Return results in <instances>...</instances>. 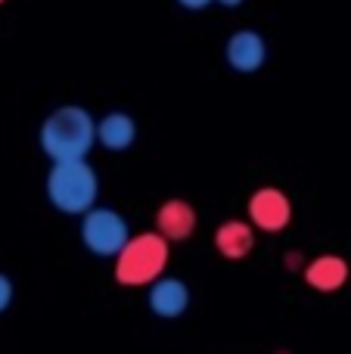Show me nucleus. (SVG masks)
<instances>
[{
  "label": "nucleus",
  "mask_w": 351,
  "mask_h": 354,
  "mask_svg": "<svg viewBox=\"0 0 351 354\" xmlns=\"http://www.w3.org/2000/svg\"><path fill=\"white\" fill-rule=\"evenodd\" d=\"M168 264V239L159 233H140L115 255V280L122 286H146L162 277Z\"/></svg>",
  "instance_id": "3"
},
{
  "label": "nucleus",
  "mask_w": 351,
  "mask_h": 354,
  "mask_svg": "<svg viewBox=\"0 0 351 354\" xmlns=\"http://www.w3.org/2000/svg\"><path fill=\"white\" fill-rule=\"evenodd\" d=\"M155 224H159V236L162 239H187L193 233V227H196V212L190 208V202L171 199V202H165V205L159 208Z\"/></svg>",
  "instance_id": "8"
},
{
  "label": "nucleus",
  "mask_w": 351,
  "mask_h": 354,
  "mask_svg": "<svg viewBox=\"0 0 351 354\" xmlns=\"http://www.w3.org/2000/svg\"><path fill=\"white\" fill-rule=\"evenodd\" d=\"M180 6H187V10H205L209 3H215V0H178Z\"/></svg>",
  "instance_id": "13"
},
{
  "label": "nucleus",
  "mask_w": 351,
  "mask_h": 354,
  "mask_svg": "<svg viewBox=\"0 0 351 354\" xmlns=\"http://www.w3.org/2000/svg\"><path fill=\"white\" fill-rule=\"evenodd\" d=\"M0 3H3V0H0Z\"/></svg>",
  "instance_id": "15"
},
{
  "label": "nucleus",
  "mask_w": 351,
  "mask_h": 354,
  "mask_svg": "<svg viewBox=\"0 0 351 354\" xmlns=\"http://www.w3.org/2000/svg\"><path fill=\"white\" fill-rule=\"evenodd\" d=\"M190 305V289H187L184 280H174V277H159L149 289V308L153 314L159 317L171 320V317H180Z\"/></svg>",
  "instance_id": "6"
},
{
  "label": "nucleus",
  "mask_w": 351,
  "mask_h": 354,
  "mask_svg": "<svg viewBox=\"0 0 351 354\" xmlns=\"http://www.w3.org/2000/svg\"><path fill=\"white\" fill-rule=\"evenodd\" d=\"M93 140H97V122L81 106H62L41 128V149L53 162L87 159Z\"/></svg>",
  "instance_id": "1"
},
{
  "label": "nucleus",
  "mask_w": 351,
  "mask_h": 354,
  "mask_svg": "<svg viewBox=\"0 0 351 354\" xmlns=\"http://www.w3.org/2000/svg\"><path fill=\"white\" fill-rule=\"evenodd\" d=\"M215 245H218V252H221L224 258H230V261H240V258H246L249 252H252L255 233H252V227H249L246 221H227V224L218 227Z\"/></svg>",
  "instance_id": "10"
},
{
  "label": "nucleus",
  "mask_w": 351,
  "mask_h": 354,
  "mask_svg": "<svg viewBox=\"0 0 351 354\" xmlns=\"http://www.w3.org/2000/svg\"><path fill=\"white\" fill-rule=\"evenodd\" d=\"M265 37L255 35V31H236L234 37L227 41V62L243 75H252L265 66Z\"/></svg>",
  "instance_id": "7"
},
{
  "label": "nucleus",
  "mask_w": 351,
  "mask_h": 354,
  "mask_svg": "<svg viewBox=\"0 0 351 354\" xmlns=\"http://www.w3.org/2000/svg\"><path fill=\"white\" fill-rule=\"evenodd\" d=\"M215 3H221V6H240L243 0H215Z\"/></svg>",
  "instance_id": "14"
},
{
  "label": "nucleus",
  "mask_w": 351,
  "mask_h": 354,
  "mask_svg": "<svg viewBox=\"0 0 351 354\" xmlns=\"http://www.w3.org/2000/svg\"><path fill=\"white\" fill-rule=\"evenodd\" d=\"M134 137H137V124L128 112H109V115L97 124V140L103 143L106 149H112V153L128 149L131 143H134Z\"/></svg>",
  "instance_id": "11"
},
{
  "label": "nucleus",
  "mask_w": 351,
  "mask_h": 354,
  "mask_svg": "<svg viewBox=\"0 0 351 354\" xmlns=\"http://www.w3.org/2000/svg\"><path fill=\"white\" fill-rule=\"evenodd\" d=\"M81 239L99 258H115L128 243V221L112 208H91L81 221Z\"/></svg>",
  "instance_id": "4"
},
{
  "label": "nucleus",
  "mask_w": 351,
  "mask_h": 354,
  "mask_svg": "<svg viewBox=\"0 0 351 354\" xmlns=\"http://www.w3.org/2000/svg\"><path fill=\"white\" fill-rule=\"evenodd\" d=\"M305 280H308V286L317 289V292H336V289H342V283L348 280V264L342 261L339 255H321L308 264Z\"/></svg>",
  "instance_id": "9"
},
{
  "label": "nucleus",
  "mask_w": 351,
  "mask_h": 354,
  "mask_svg": "<svg viewBox=\"0 0 351 354\" xmlns=\"http://www.w3.org/2000/svg\"><path fill=\"white\" fill-rule=\"evenodd\" d=\"M249 218H252V224L261 227V230L277 233V230H283V227L290 224L292 205H290V199H286L280 189L265 187V189H258V193L249 199Z\"/></svg>",
  "instance_id": "5"
},
{
  "label": "nucleus",
  "mask_w": 351,
  "mask_h": 354,
  "mask_svg": "<svg viewBox=\"0 0 351 354\" xmlns=\"http://www.w3.org/2000/svg\"><path fill=\"white\" fill-rule=\"evenodd\" d=\"M99 193L97 171L84 159L53 162L47 174V196L62 214H84L93 208Z\"/></svg>",
  "instance_id": "2"
},
{
  "label": "nucleus",
  "mask_w": 351,
  "mask_h": 354,
  "mask_svg": "<svg viewBox=\"0 0 351 354\" xmlns=\"http://www.w3.org/2000/svg\"><path fill=\"white\" fill-rule=\"evenodd\" d=\"M10 301H12V283L6 274H0V314L10 308Z\"/></svg>",
  "instance_id": "12"
}]
</instances>
